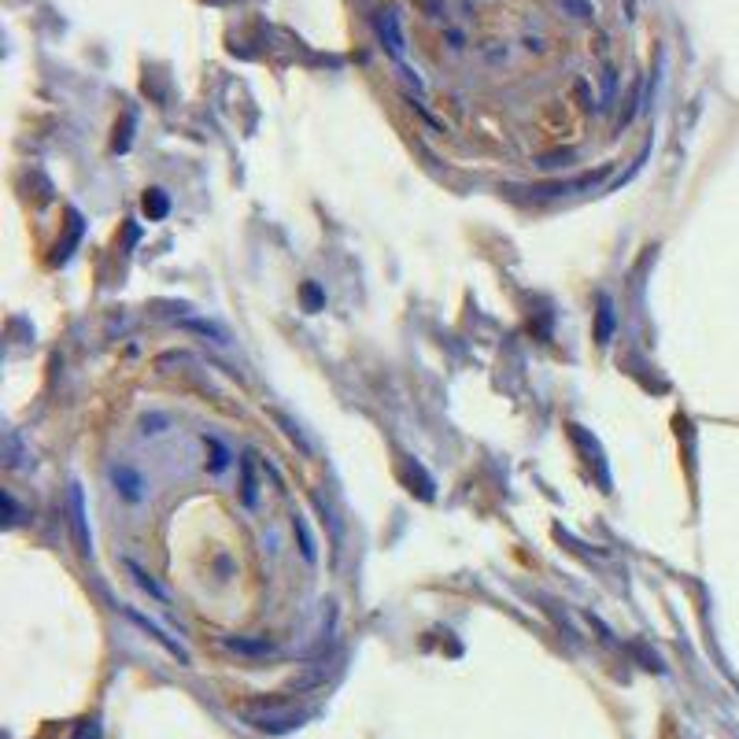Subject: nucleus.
Returning <instances> with one entry per match:
<instances>
[{"label": "nucleus", "mask_w": 739, "mask_h": 739, "mask_svg": "<svg viewBox=\"0 0 739 739\" xmlns=\"http://www.w3.org/2000/svg\"><path fill=\"white\" fill-rule=\"evenodd\" d=\"M111 481H115V488H119V492L130 499V503H134V499H141V488H145V481H141V473H137V470H130V466H115V470H111Z\"/></svg>", "instance_id": "f257e3e1"}, {"label": "nucleus", "mask_w": 739, "mask_h": 739, "mask_svg": "<svg viewBox=\"0 0 739 739\" xmlns=\"http://www.w3.org/2000/svg\"><path fill=\"white\" fill-rule=\"evenodd\" d=\"M610 174V167L595 170V174H584V178H577V182H558V185H547V189H536L540 196H562V193H577V189H592V185H599Z\"/></svg>", "instance_id": "f03ea898"}, {"label": "nucleus", "mask_w": 739, "mask_h": 739, "mask_svg": "<svg viewBox=\"0 0 739 739\" xmlns=\"http://www.w3.org/2000/svg\"><path fill=\"white\" fill-rule=\"evenodd\" d=\"M241 496L248 507H255V499H259V485H255V455L252 451H244L241 455Z\"/></svg>", "instance_id": "7ed1b4c3"}, {"label": "nucleus", "mask_w": 739, "mask_h": 739, "mask_svg": "<svg viewBox=\"0 0 739 739\" xmlns=\"http://www.w3.org/2000/svg\"><path fill=\"white\" fill-rule=\"evenodd\" d=\"M204 448L211 451V473H222L230 466V451H226V444L219 437H204Z\"/></svg>", "instance_id": "20e7f679"}, {"label": "nucleus", "mask_w": 739, "mask_h": 739, "mask_svg": "<svg viewBox=\"0 0 739 739\" xmlns=\"http://www.w3.org/2000/svg\"><path fill=\"white\" fill-rule=\"evenodd\" d=\"M610 326H614V311H610V300H599V340H610Z\"/></svg>", "instance_id": "39448f33"}, {"label": "nucleus", "mask_w": 739, "mask_h": 739, "mask_svg": "<svg viewBox=\"0 0 739 739\" xmlns=\"http://www.w3.org/2000/svg\"><path fill=\"white\" fill-rule=\"evenodd\" d=\"M141 425H145V429H141L145 437H159V433H163V425H167V418H163V414H148Z\"/></svg>", "instance_id": "423d86ee"}, {"label": "nucleus", "mask_w": 739, "mask_h": 739, "mask_svg": "<svg viewBox=\"0 0 739 739\" xmlns=\"http://www.w3.org/2000/svg\"><path fill=\"white\" fill-rule=\"evenodd\" d=\"M296 529H300V544H303V558L311 562L315 558V544H311V533H307V525H303V518L296 514Z\"/></svg>", "instance_id": "0eeeda50"}, {"label": "nucleus", "mask_w": 739, "mask_h": 739, "mask_svg": "<svg viewBox=\"0 0 739 739\" xmlns=\"http://www.w3.org/2000/svg\"><path fill=\"white\" fill-rule=\"evenodd\" d=\"M145 207H148V211H152V215H156V219H159V215L167 211V200H163V196H152V204H148V200H145Z\"/></svg>", "instance_id": "6e6552de"}]
</instances>
